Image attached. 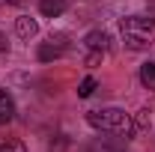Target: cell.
<instances>
[{"label": "cell", "instance_id": "12", "mask_svg": "<svg viewBox=\"0 0 155 152\" xmlns=\"http://www.w3.org/2000/svg\"><path fill=\"white\" fill-rule=\"evenodd\" d=\"M66 149H69L66 134H54V140H48V152H66Z\"/></svg>", "mask_w": 155, "mask_h": 152}, {"label": "cell", "instance_id": "1", "mask_svg": "<svg viewBox=\"0 0 155 152\" xmlns=\"http://www.w3.org/2000/svg\"><path fill=\"white\" fill-rule=\"evenodd\" d=\"M119 33H122L125 48L143 51L155 42V18H149V15H125L119 21Z\"/></svg>", "mask_w": 155, "mask_h": 152}, {"label": "cell", "instance_id": "13", "mask_svg": "<svg viewBox=\"0 0 155 152\" xmlns=\"http://www.w3.org/2000/svg\"><path fill=\"white\" fill-rule=\"evenodd\" d=\"M6 48H9V42H6V36H3V33H0V51H6Z\"/></svg>", "mask_w": 155, "mask_h": 152}, {"label": "cell", "instance_id": "3", "mask_svg": "<svg viewBox=\"0 0 155 152\" xmlns=\"http://www.w3.org/2000/svg\"><path fill=\"white\" fill-rule=\"evenodd\" d=\"M66 51H69V36H66V33H51L48 42H42V45H39V60H42V63H48V60L63 57Z\"/></svg>", "mask_w": 155, "mask_h": 152}, {"label": "cell", "instance_id": "11", "mask_svg": "<svg viewBox=\"0 0 155 152\" xmlns=\"http://www.w3.org/2000/svg\"><path fill=\"white\" fill-rule=\"evenodd\" d=\"M96 78H84V81H81V84H78V95H81V98H90V95L96 93Z\"/></svg>", "mask_w": 155, "mask_h": 152}, {"label": "cell", "instance_id": "4", "mask_svg": "<svg viewBox=\"0 0 155 152\" xmlns=\"http://www.w3.org/2000/svg\"><path fill=\"white\" fill-rule=\"evenodd\" d=\"M84 48L90 51V60H93V63L101 60V54L110 51V33H104V30H90V33L84 36Z\"/></svg>", "mask_w": 155, "mask_h": 152}, {"label": "cell", "instance_id": "2", "mask_svg": "<svg viewBox=\"0 0 155 152\" xmlns=\"http://www.w3.org/2000/svg\"><path fill=\"white\" fill-rule=\"evenodd\" d=\"M87 122L104 134H134V119L131 114H125L122 107H96L87 114Z\"/></svg>", "mask_w": 155, "mask_h": 152}, {"label": "cell", "instance_id": "5", "mask_svg": "<svg viewBox=\"0 0 155 152\" xmlns=\"http://www.w3.org/2000/svg\"><path fill=\"white\" fill-rule=\"evenodd\" d=\"M87 152H128V149H125V143L119 137H96L87 146Z\"/></svg>", "mask_w": 155, "mask_h": 152}, {"label": "cell", "instance_id": "6", "mask_svg": "<svg viewBox=\"0 0 155 152\" xmlns=\"http://www.w3.org/2000/svg\"><path fill=\"white\" fill-rule=\"evenodd\" d=\"M15 33H18L21 39H33V36L39 33L36 18H30V15H21V18H15Z\"/></svg>", "mask_w": 155, "mask_h": 152}, {"label": "cell", "instance_id": "9", "mask_svg": "<svg viewBox=\"0 0 155 152\" xmlns=\"http://www.w3.org/2000/svg\"><path fill=\"white\" fill-rule=\"evenodd\" d=\"M140 84H143L146 90H152V93H155V60L140 66Z\"/></svg>", "mask_w": 155, "mask_h": 152}, {"label": "cell", "instance_id": "7", "mask_svg": "<svg viewBox=\"0 0 155 152\" xmlns=\"http://www.w3.org/2000/svg\"><path fill=\"white\" fill-rule=\"evenodd\" d=\"M12 116H15V101H12V95L0 87V125L12 122Z\"/></svg>", "mask_w": 155, "mask_h": 152}, {"label": "cell", "instance_id": "10", "mask_svg": "<svg viewBox=\"0 0 155 152\" xmlns=\"http://www.w3.org/2000/svg\"><path fill=\"white\" fill-rule=\"evenodd\" d=\"M0 152H27V146L18 137H6V140H0Z\"/></svg>", "mask_w": 155, "mask_h": 152}, {"label": "cell", "instance_id": "8", "mask_svg": "<svg viewBox=\"0 0 155 152\" xmlns=\"http://www.w3.org/2000/svg\"><path fill=\"white\" fill-rule=\"evenodd\" d=\"M39 12L45 18H60L66 12V0H39Z\"/></svg>", "mask_w": 155, "mask_h": 152}]
</instances>
